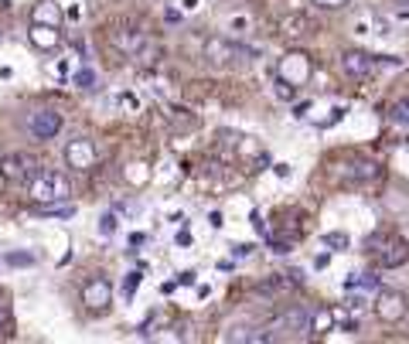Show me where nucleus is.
Returning <instances> with one entry per match:
<instances>
[{
  "label": "nucleus",
  "instance_id": "bb28decb",
  "mask_svg": "<svg viewBox=\"0 0 409 344\" xmlns=\"http://www.w3.org/2000/svg\"><path fill=\"white\" fill-rule=\"evenodd\" d=\"M188 283H195V269H184V273H177V287H188Z\"/></svg>",
  "mask_w": 409,
  "mask_h": 344
},
{
  "label": "nucleus",
  "instance_id": "0eeeda50",
  "mask_svg": "<svg viewBox=\"0 0 409 344\" xmlns=\"http://www.w3.org/2000/svg\"><path fill=\"white\" fill-rule=\"evenodd\" d=\"M82 303H85L92 314H103V310L113 303V287H110V280L92 276L89 283H82Z\"/></svg>",
  "mask_w": 409,
  "mask_h": 344
},
{
  "label": "nucleus",
  "instance_id": "f3484780",
  "mask_svg": "<svg viewBox=\"0 0 409 344\" xmlns=\"http://www.w3.org/2000/svg\"><path fill=\"white\" fill-rule=\"evenodd\" d=\"M167 120H171V127H174V129H184V133L198 127V116H191L188 109H171V113H167Z\"/></svg>",
  "mask_w": 409,
  "mask_h": 344
},
{
  "label": "nucleus",
  "instance_id": "7ed1b4c3",
  "mask_svg": "<svg viewBox=\"0 0 409 344\" xmlns=\"http://www.w3.org/2000/svg\"><path fill=\"white\" fill-rule=\"evenodd\" d=\"M372 307H375V317L382 324H399V320H406L409 314V297L403 290H378Z\"/></svg>",
  "mask_w": 409,
  "mask_h": 344
},
{
  "label": "nucleus",
  "instance_id": "2eb2a0df",
  "mask_svg": "<svg viewBox=\"0 0 409 344\" xmlns=\"http://www.w3.org/2000/svg\"><path fill=\"white\" fill-rule=\"evenodd\" d=\"M375 253H378V262H382V266H403L409 259V246L396 242V246H385V249H375Z\"/></svg>",
  "mask_w": 409,
  "mask_h": 344
},
{
  "label": "nucleus",
  "instance_id": "c756f323",
  "mask_svg": "<svg viewBox=\"0 0 409 344\" xmlns=\"http://www.w3.org/2000/svg\"><path fill=\"white\" fill-rule=\"evenodd\" d=\"M7 320H10V314H7V307H0V334L7 331Z\"/></svg>",
  "mask_w": 409,
  "mask_h": 344
},
{
  "label": "nucleus",
  "instance_id": "a878e982",
  "mask_svg": "<svg viewBox=\"0 0 409 344\" xmlns=\"http://www.w3.org/2000/svg\"><path fill=\"white\" fill-rule=\"evenodd\" d=\"M317 7H324V10H341V7H348V0H314Z\"/></svg>",
  "mask_w": 409,
  "mask_h": 344
},
{
  "label": "nucleus",
  "instance_id": "f257e3e1",
  "mask_svg": "<svg viewBox=\"0 0 409 344\" xmlns=\"http://www.w3.org/2000/svg\"><path fill=\"white\" fill-rule=\"evenodd\" d=\"M28 198L35 205H62L72 198V188H69V177L58 171H38L28 181Z\"/></svg>",
  "mask_w": 409,
  "mask_h": 344
},
{
  "label": "nucleus",
  "instance_id": "f03ea898",
  "mask_svg": "<svg viewBox=\"0 0 409 344\" xmlns=\"http://www.w3.org/2000/svg\"><path fill=\"white\" fill-rule=\"evenodd\" d=\"M256 55H259L256 48H245V44L232 42V38H208V42H204V58H208V65H215V69L249 65Z\"/></svg>",
  "mask_w": 409,
  "mask_h": 344
},
{
  "label": "nucleus",
  "instance_id": "20e7f679",
  "mask_svg": "<svg viewBox=\"0 0 409 344\" xmlns=\"http://www.w3.org/2000/svg\"><path fill=\"white\" fill-rule=\"evenodd\" d=\"M311 327V310L307 307H286L284 314L270 324V341L277 338H297Z\"/></svg>",
  "mask_w": 409,
  "mask_h": 344
},
{
  "label": "nucleus",
  "instance_id": "cd10ccee",
  "mask_svg": "<svg viewBox=\"0 0 409 344\" xmlns=\"http://www.w3.org/2000/svg\"><path fill=\"white\" fill-rule=\"evenodd\" d=\"M232 253H236V256H249V253H252V246H249V242H236V246H232Z\"/></svg>",
  "mask_w": 409,
  "mask_h": 344
},
{
  "label": "nucleus",
  "instance_id": "393cba45",
  "mask_svg": "<svg viewBox=\"0 0 409 344\" xmlns=\"http://www.w3.org/2000/svg\"><path fill=\"white\" fill-rule=\"evenodd\" d=\"M140 280H143V276H140V269H137V273H130V276H126V297H133V290H137V287H140Z\"/></svg>",
  "mask_w": 409,
  "mask_h": 344
},
{
  "label": "nucleus",
  "instance_id": "aec40b11",
  "mask_svg": "<svg viewBox=\"0 0 409 344\" xmlns=\"http://www.w3.org/2000/svg\"><path fill=\"white\" fill-rule=\"evenodd\" d=\"M126 181H130V184H147V181H150L147 164H130V168H126Z\"/></svg>",
  "mask_w": 409,
  "mask_h": 344
},
{
  "label": "nucleus",
  "instance_id": "c85d7f7f",
  "mask_svg": "<svg viewBox=\"0 0 409 344\" xmlns=\"http://www.w3.org/2000/svg\"><path fill=\"white\" fill-rule=\"evenodd\" d=\"M270 246H273V253H280V256H286V253H290V249H293V246H290V242H270Z\"/></svg>",
  "mask_w": 409,
  "mask_h": 344
},
{
  "label": "nucleus",
  "instance_id": "39448f33",
  "mask_svg": "<svg viewBox=\"0 0 409 344\" xmlns=\"http://www.w3.org/2000/svg\"><path fill=\"white\" fill-rule=\"evenodd\" d=\"M311 72H314V65H311V58L304 51H286L284 58H280V65H277V79H284L286 86H293V89L307 86Z\"/></svg>",
  "mask_w": 409,
  "mask_h": 344
},
{
  "label": "nucleus",
  "instance_id": "6ab92c4d",
  "mask_svg": "<svg viewBox=\"0 0 409 344\" xmlns=\"http://www.w3.org/2000/svg\"><path fill=\"white\" fill-rule=\"evenodd\" d=\"M389 120H392V123H399V127H409V96H406V99H396V102H392Z\"/></svg>",
  "mask_w": 409,
  "mask_h": 344
},
{
  "label": "nucleus",
  "instance_id": "412c9836",
  "mask_svg": "<svg viewBox=\"0 0 409 344\" xmlns=\"http://www.w3.org/2000/svg\"><path fill=\"white\" fill-rule=\"evenodd\" d=\"M324 246H331L334 253H345V249L351 246V239H348L345 232H327V235H324Z\"/></svg>",
  "mask_w": 409,
  "mask_h": 344
},
{
  "label": "nucleus",
  "instance_id": "dca6fc26",
  "mask_svg": "<svg viewBox=\"0 0 409 344\" xmlns=\"http://www.w3.org/2000/svg\"><path fill=\"white\" fill-rule=\"evenodd\" d=\"M331 327H334V310H324V307H321V310L311 314V327H307L311 334H327Z\"/></svg>",
  "mask_w": 409,
  "mask_h": 344
},
{
  "label": "nucleus",
  "instance_id": "1a4fd4ad",
  "mask_svg": "<svg viewBox=\"0 0 409 344\" xmlns=\"http://www.w3.org/2000/svg\"><path fill=\"white\" fill-rule=\"evenodd\" d=\"M341 72H345L348 79H368V75L375 72V55L358 51V48L345 51V55H341Z\"/></svg>",
  "mask_w": 409,
  "mask_h": 344
},
{
  "label": "nucleus",
  "instance_id": "6e6552de",
  "mask_svg": "<svg viewBox=\"0 0 409 344\" xmlns=\"http://www.w3.org/2000/svg\"><path fill=\"white\" fill-rule=\"evenodd\" d=\"M96 157H99V150H96V143H92L89 136H76V140H69V147H65V161H69V168H76V171L92 168Z\"/></svg>",
  "mask_w": 409,
  "mask_h": 344
},
{
  "label": "nucleus",
  "instance_id": "4468645a",
  "mask_svg": "<svg viewBox=\"0 0 409 344\" xmlns=\"http://www.w3.org/2000/svg\"><path fill=\"white\" fill-rule=\"evenodd\" d=\"M31 24H51V28H58L62 24V7L58 3H35Z\"/></svg>",
  "mask_w": 409,
  "mask_h": 344
},
{
  "label": "nucleus",
  "instance_id": "ddd939ff",
  "mask_svg": "<svg viewBox=\"0 0 409 344\" xmlns=\"http://www.w3.org/2000/svg\"><path fill=\"white\" fill-rule=\"evenodd\" d=\"M280 31H284L286 38H304V35H314L317 24L311 17H304V14H290V17L280 21Z\"/></svg>",
  "mask_w": 409,
  "mask_h": 344
},
{
  "label": "nucleus",
  "instance_id": "f8f14e48",
  "mask_svg": "<svg viewBox=\"0 0 409 344\" xmlns=\"http://www.w3.org/2000/svg\"><path fill=\"white\" fill-rule=\"evenodd\" d=\"M28 42L35 44L38 51H51V48H58V44H62V31H58V28H51V24H31Z\"/></svg>",
  "mask_w": 409,
  "mask_h": 344
},
{
  "label": "nucleus",
  "instance_id": "9d476101",
  "mask_svg": "<svg viewBox=\"0 0 409 344\" xmlns=\"http://www.w3.org/2000/svg\"><path fill=\"white\" fill-rule=\"evenodd\" d=\"M62 113L58 109H38L31 120H28V133L35 136V140H51L58 129H62Z\"/></svg>",
  "mask_w": 409,
  "mask_h": 344
},
{
  "label": "nucleus",
  "instance_id": "2f4dec72",
  "mask_svg": "<svg viewBox=\"0 0 409 344\" xmlns=\"http://www.w3.org/2000/svg\"><path fill=\"white\" fill-rule=\"evenodd\" d=\"M392 3H399V7H406V3H409V0H392Z\"/></svg>",
  "mask_w": 409,
  "mask_h": 344
},
{
  "label": "nucleus",
  "instance_id": "7c9ffc66",
  "mask_svg": "<svg viewBox=\"0 0 409 344\" xmlns=\"http://www.w3.org/2000/svg\"><path fill=\"white\" fill-rule=\"evenodd\" d=\"M181 7H184V10H195V7H198V0H181Z\"/></svg>",
  "mask_w": 409,
  "mask_h": 344
},
{
  "label": "nucleus",
  "instance_id": "a211bd4d",
  "mask_svg": "<svg viewBox=\"0 0 409 344\" xmlns=\"http://www.w3.org/2000/svg\"><path fill=\"white\" fill-rule=\"evenodd\" d=\"M72 86H76V89H85V92H92V89L99 86V75H96L89 65H82L79 72L72 75Z\"/></svg>",
  "mask_w": 409,
  "mask_h": 344
},
{
  "label": "nucleus",
  "instance_id": "4be33fe9",
  "mask_svg": "<svg viewBox=\"0 0 409 344\" xmlns=\"http://www.w3.org/2000/svg\"><path fill=\"white\" fill-rule=\"evenodd\" d=\"M3 262H10V266H31V262H35V256H31V253H7V256H3Z\"/></svg>",
  "mask_w": 409,
  "mask_h": 344
},
{
  "label": "nucleus",
  "instance_id": "5701e85b",
  "mask_svg": "<svg viewBox=\"0 0 409 344\" xmlns=\"http://www.w3.org/2000/svg\"><path fill=\"white\" fill-rule=\"evenodd\" d=\"M273 92H277V99H284V102H290V99L297 96V89H293V86H286L284 79H277V86H273Z\"/></svg>",
  "mask_w": 409,
  "mask_h": 344
},
{
  "label": "nucleus",
  "instance_id": "9b49d317",
  "mask_svg": "<svg viewBox=\"0 0 409 344\" xmlns=\"http://www.w3.org/2000/svg\"><path fill=\"white\" fill-rule=\"evenodd\" d=\"M113 48L123 51L126 58H137L140 51H143V44H147V35L140 31V28H123V31H113Z\"/></svg>",
  "mask_w": 409,
  "mask_h": 344
},
{
  "label": "nucleus",
  "instance_id": "b1692460",
  "mask_svg": "<svg viewBox=\"0 0 409 344\" xmlns=\"http://www.w3.org/2000/svg\"><path fill=\"white\" fill-rule=\"evenodd\" d=\"M116 228H120L116 215H103V218H99V232H103V235H113Z\"/></svg>",
  "mask_w": 409,
  "mask_h": 344
},
{
  "label": "nucleus",
  "instance_id": "423d86ee",
  "mask_svg": "<svg viewBox=\"0 0 409 344\" xmlns=\"http://www.w3.org/2000/svg\"><path fill=\"white\" fill-rule=\"evenodd\" d=\"M38 171H41L38 157L28 154V150H17V154L0 157V177H7V181H24V184H28Z\"/></svg>",
  "mask_w": 409,
  "mask_h": 344
}]
</instances>
